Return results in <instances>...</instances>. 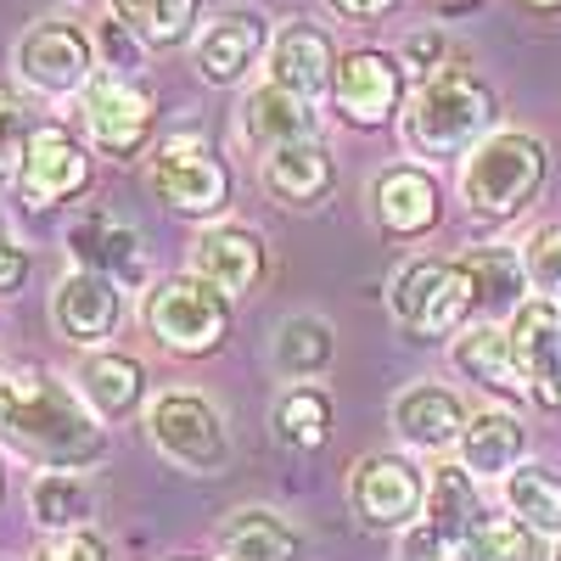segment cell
Segmentation results:
<instances>
[{
    "label": "cell",
    "mask_w": 561,
    "mask_h": 561,
    "mask_svg": "<svg viewBox=\"0 0 561 561\" xmlns=\"http://www.w3.org/2000/svg\"><path fill=\"white\" fill-rule=\"evenodd\" d=\"M0 449L34 460L39 472H90L113 455V433L57 370L23 365L0 377Z\"/></svg>",
    "instance_id": "cell-1"
},
{
    "label": "cell",
    "mask_w": 561,
    "mask_h": 561,
    "mask_svg": "<svg viewBox=\"0 0 561 561\" xmlns=\"http://www.w3.org/2000/svg\"><path fill=\"white\" fill-rule=\"evenodd\" d=\"M494 124H500V102H494L489 79H478L472 68H449V62L421 79L399 113L404 147L427 163L466 158L494 135Z\"/></svg>",
    "instance_id": "cell-2"
},
{
    "label": "cell",
    "mask_w": 561,
    "mask_h": 561,
    "mask_svg": "<svg viewBox=\"0 0 561 561\" xmlns=\"http://www.w3.org/2000/svg\"><path fill=\"white\" fill-rule=\"evenodd\" d=\"M545 174H550V152L539 135L494 129L483 147L460 158V203L478 219H517L523 208H534Z\"/></svg>",
    "instance_id": "cell-3"
},
{
    "label": "cell",
    "mask_w": 561,
    "mask_h": 561,
    "mask_svg": "<svg viewBox=\"0 0 561 561\" xmlns=\"http://www.w3.org/2000/svg\"><path fill=\"white\" fill-rule=\"evenodd\" d=\"M140 320L158 337V348H169L180 359H208L230 337V298L185 270V275L152 280L147 304H140Z\"/></svg>",
    "instance_id": "cell-4"
},
{
    "label": "cell",
    "mask_w": 561,
    "mask_h": 561,
    "mask_svg": "<svg viewBox=\"0 0 561 561\" xmlns=\"http://www.w3.org/2000/svg\"><path fill=\"white\" fill-rule=\"evenodd\" d=\"M147 438L152 449L180 466L192 478H219L230 466V427L214 399L192 393V388H174V393H158L147 404Z\"/></svg>",
    "instance_id": "cell-5"
},
{
    "label": "cell",
    "mask_w": 561,
    "mask_h": 561,
    "mask_svg": "<svg viewBox=\"0 0 561 561\" xmlns=\"http://www.w3.org/2000/svg\"><path fill=\"white\" fill-rule=\"evenodd\" d=\"M343 494H348V511L359 517V528H370V534H404L427 511V478H421V466L404 455H388V449L359 455L348 466Z\"/></svg>",
    "instance_id": "cell-6"
},
{
    "label": "cell",
    "mask_w": 561,
    "mask_h": 561,
    "mask_svg": "<svg viewBox=\"0 0 561 561\" xmlns=\"http://www.w3.org/2000/svg\"><path fill=\"white\" fill-rule=\"evenodd\" d=\"M147 192L185 219H214L230 208V169L208 152V140L174 135L147 158Z\"/></svg>",
    "instance_id": "cell-7"
},
{
    "label": "cell",
    "mask_w": 561,
    "mask_h": 561,
    "mask_svg": "<svg viewBox=\"0 0 561 561\" xmlns=\"http://www.w3.org/2000/svg\"><path fill=\"white\" fill-rule=\"evenodd\" d=\"M483 500H478V478L466 472V466H438L427 478V511H421V523L404 528V545H399V561H449L466 550L483 528Z\"/></svg>",
    "instance_id": "cell-8"
},
{
    "label": "cell",
    "mask_w": 561,
    "mask_h": 561,
    "mask_svg": "<svg viewBox=\"0 0 561 561\" xmlns=\"http://www.w3.org/2000/svg\"><path fill=\"white\" fill-rule=\"evenodd\" d=\"M79 129L84 140L113 163H129L152 147V129H158V107L152 96L140 90L135 79L118 73H96L79 90Z\"/></svg>",
    "instance_id": "cell-9"
},
{
    "label": "cell",
    "mask_w": 561,
    "mask_h": 561,
    "mask_svg": "<svg viewBox=\"0 0 561 561\" xmlns=\"http://www.w3.org/2000/svg\"><path fill=\"white\" fill-rule=\"evenodd\" d=\"M12 68H18V84L34 90V96H51V102L79 96L96 79V39L68 18H45L12 45Z\"/></svg>",
    "instance_id": "cell-10"
},
{
    "label": "cell",
    "mask_w": 561,
    "mask_h": 561,
    "mask_svg": "<svg viewBox=\"0 0 561 561\" xmlns=\"http://www.w3.org/2000/svg\"><path fill=\"white\" fill-rule=\"evenodd\" d=\"M270 39H275L270 12H259V7H225V12L197 23V34H192V68L214 90H237L270 57Z\"/></svg>",
    "instance_id": "cell-11"
},
{
    "label": "cell",
    "mask_w": 561,
    "mask_h": 561,
    "mask_svg": "<svg viewBox=\"0 0 561 561\" xmlns=\"http://www.w3.org/2000/svg\"><path fill=\"white\" fill-rule=\"evenodd\" d=\"M332 113L348 124V129H382L404 113V62L399 51H343L337 57V79H332Z\"/></svg>",
    "instance_id": "cell-12"
},
{
    "label": "cell",
    "mask_w": 561,
    "mask_h": 561,
    "mask_svg": "<svg viewBox=\"0 0 561 561\" xmlns=\"http://www.w3.org/2000/svg\"><path fill=\"white\" fill-rule=\"evenodd\" d=\"M129 314V287H118L113 275L96 270H68L51 287V325L57 337L73 348H102L118 337V325Z\"/></svg>",
    "instance_id": "cell-13"
},
{
    "label": "cell",
    "mask_w": 561,
    "mask_h": 561,
    "mask_svg": "<svg viewBox=\"0 0 561 561\" xmlns=\"http://www.w3.org/2000/svg\"><path fill=\"white\" fill-rule=\"evenodd\" d=\"M96 180V163H90V147L79 135H68L62 124H39L28 135V152L18 169V192L28 208H51V203H73L90 192Z\"/></svg>",
    "instance_id": "cell-14"
},
{
    "label": "cell",
    "mask_w": 561,
    "mask_h": 561,
    "mask_svg": "<svg viewBox=\"0 0 561 561\" xmlns=\"http://www.w3.org/2000/svg\"><path fill=\"white\" fill-rule=\"evenodd\" d=\"M365 208H370V225H377L382 237L421 242L444 214V192L421 163H393L365 185Z\"/></svg>",
    "instance_id": "cell-15"
},
{
    "label": "cell",
    "mask_w": 561,
    "mask_h": 561,
    "mask_svg": "<svg viewBox=\"0 0 561 561\" xmlns=\"http://www.w3.org/2000/svg\"><path fill=\"white\" fill-rule=\"evenodd\" d=\"M270 270V248L253 225H237V219H219V225H203L197 242H192V275L208 280L214 293L225 298H248L259 293V280Z\"/></svg>",
    "instance_id": "cell-16"
},
{
    "label": "cell",
    "mask_w": 561,
    "mask_h": 561,
    "mask_svg": "<svg viewBox=\"0 0 561 561\" xmlns=\"http://www.w3.org/2000/svg\"><path fill=\"white\" fill-rule=\"evenodd\" d=\"M264 73L275 84L298 90L304 102H320V96H332V79H337V45H332V34H325L320 23L287 18L275 28V39H270Z\"/></svg>",
    "instance_id": "cell-17"
},
{
    "label": "cell",
    "mask_w": 561,
    "mask_h": 561,
    "mask_svg": "<svg viewBox=\"0 0 561 561\" xmlns=\"http://www.w3.org/2000/svg\"><path fill=\"white\" fill-rule=\"evenodd\" d=\"M449 359L460 377H472L478 388H489L505 404L534 399V382L517 359V343H511V325H500V320H472L460 337H449Z\"/></svg>",
    "instance_id": "cell-18"
},
{
    "label": "cell",
    "mask_w": 561,
    "mask_h": 561,
    "mask_svg": "<svg viewBox=\"0 0 561 561\" xmlns=\"http://www.w3.org/2000/svg\"><path fill=\"white\" fill-rule=\"evenodd\" d=\"M388 415H393V433L410 449H421V455H444L466 433V404L444 382H410V388H399Z\"/></svg>",
    "instance_id": "cell-19"
},
{
    "label": "cell",
    "mask_w": 561,
    "mask_h": 561,
    "mask_svg": "<svg viewBox=\"0 0 561 561\" xmlns=\"http://www.w3.org/2000/svg\"><path fill=\"white\" fill-rule=\"evenodd\" d=\"M237 129H242V140H253L259 152H275V147H293V140H314L320 113H314V102L298 96V90L264 79V84H253L242 96Z\"/></svg>",
    "instance_id": "cell-20"
},
{
    "label": "cell",
    "mask_w": 561,
    "mask_h": 561,
    "mask_svg": "<svg viewBox=\"0 0 561 561\" xmlns=\"http://www.w3.org/2000/svg\"><path fill=\"white\" fill-rule=\"evenodd\" d=\"M505 325H511L517 359H523L528 382H534V399L545 410H561V304L528 298Z\"/></svg>",
    "instance_id": "cell-21"
},
{
    "label": "cell",
    "mask_w": 561,
    "mask_h": 561,
    "mask_svg": "<svg viewBox=\"0 0 561 561\" xmlns=\"http://www.w3.org/2000/svg\"><path fill=\"white\" fill-rule=\"evenodd\" d=\"M68 253L79 270H96V275H113L118 287H140L147 280V259H140V237L113 219V214H79L68 225Z\"/></svg>",
    "instance_id": "cell-22"
},
{
    "label": "cell",
    "mask_w": 561,
    "mask_h": 561,
    "mask_svg": "<svg viewBox=\"0 0 561 561\" xmlns=\"http://www.w3.org/2000/svg\"><path fill=\"white\" fill-rule=\"evenodd\" d=\"M73 388L113 427V421H129L140 404H147V365H140L135 354H118V348H90L73 370Z\"/></svg>",
    "instance_id": "cell-23"
},
{
    "label": "cell",
    "mask_w": 561,
    "mask_h": 561,
    "mask_svg": "<svg viewBox=\"0 0 561 561\" xmlns=\"http://www.w3.org/2000/svg\"><path fill=\"white\" fill-rule=\"evenodd\" d=\"M259 180L280 208H314V203H325V192H332L337 163H332V152H325V140L314 135V140H293V147L264 152Z\"/></svg>",
    "instance_id": "cell-24"
},
{
    "label": "cell",
    "mask_w": 561,
    "mask_h": 561,
    "mask_svg": "<svg viewBox=\"0 0 561 561\" xmlns=\"http://www.w3.org/2000/svg\"><path fill=\"white\" fill-rule=\"evenodd\" d=\"M219 561H304V534L270 505H237L214 534Z\"/></svg>",
    "instance_id": "cell-25"
},
{
    "label": "cell",
    "mask_w": 561,
    "mask_h": 561,
    "mask_svg": "<svg viewBox=\"0 0 561 561\" xmlns=\"http://www.w3.org/2000/svg\"><path fill=\"white\" fill-rule=\"evenodd\" d=\"M455 455L472 478H500L505 483L528 455V427L517 421V410H472Z\"/></svg>",
    "instance_id": "cell-26"
},
{
    "label": "cell",
    "mask_w": 561,
    "mask_h": 561,
    "mask_svg": "<svg viewBox=\"0 0 561 561\" xmlns=\"http://www.w3.org/2000/svg\"><path fill=\"white\" fill-rule=\"evenodd\" d=\"M332 359H337V332L320 314H293V320L275 325V337H270L275 377H287V382H320L325 370H332Z\"/></svg>",
    "instance_id": "cell-27"
},
{
    "label": "cell",
    "mask_w": 561,
    "mask_h": 561,
    "mask_svg": "<svg viewBox=\"0 0 561 561\" xmlns=\"http://www.w3.org/2000/svg\"><path fill=\"white\" fill-rule=\"evenodd\" d=\"M28 511L45 534H73L96 517V489L84 472H39L28 483Z\"/></svg>",
    "instance_id": "cell-28"
},
{
    "label": "cell",
    "mask_w": 561,
    "mask_h": 561,
    "mask_svg": "<svg viewBox=\"0 0 561 561\" xmlns=\"http://www.w3.org/2000/svg\"><path fill=\"white\" fill-rule=\"evenodd\" d=\"M472 264V280H478V320H511L528 298V270H523V253H505V248H478L466 253Z\"/></svg>",
    "instance_id": "cell-29"
},
{
    "label": "cell",
    "mask_w": 561,
    "mask_h": 561,
    "mask_svg": "<svg viewBox=\"0 0 561 561\" xmlns=\"http://www.w3.org/2000/svg\"><path fill=\"white\" fill-rule=\"evenodd\" d=\"M270 433H275L280 449L314 455L332 438V399H325V388H287L270 404Z\"/></svg>",
    "instance_id": "cell-30"
},
{
    "label": "cell",
    "mask_w": 561,
    "mask_h": 561,
    "mask_svg": "<svg viewBox=\"0 0 561 561\" xmlns=\"http://www.w3.org/2000/svg\"><path fill=\"white\" fill-rule=\"evenodd\" d=\"M113 18H124L147 51H174L197 34V0H113Z\"/></svg>",
    "instance_id": "cell-31"
},
{
    "label": "cell",
    "mask_w": 561,
    "mask_h": 561,
    "mask_svg": "<svg viewBox=\"0 0 561 561\" xmlns=\"http://www.w3.org/2000/svg\"><path fill=\"white\" fill-rule=\"evenodd\" d=\"M505 511H511L523 528L561 539V478L550 472V466H528V460H523L517 472L505 478Z\"/></svg>",
    "instance_id": "cell-32"
},
{
    "label": "cell",
    "mask_w": 561,
    "mask_h": 561,
    "mask_svg": "<svg viewBox=\"0 0 561 561\" xmlns=\"http://www.w3.org/2000/svg\"><path fill=\"white\" fill-rule=\"evenodd\" d=\"M455 259H410L399 275H393V287H388V309L393 320L404 325V332H421V320H427L438 287H444V275H449Z\"/></svg>",
    "instance_id": "cell-33"
},
{
    "label": "cell",
    "mask_w": 561,
    "mask_h": 561,
    "mask_svg": "<svg viewBox=\"0 0 561 561\" xmlns=\"http://www.w3.org/2000/svg\"><path fill=\"white\" fill-rule=\"evenodd\" d=\"M472 561H539V534L523 528L517 517H489L472 539H466Z\"/></svg>",
    "instance_id": "cell-34"
},
{
    "label": "cell",
    "mask_w": 561,
    "mask_h": 561,
    "mask_svg": "<svg viewBox=\"0 0 561 561\" xmlns=\"http://www.w3.org/2000/svg\"><path fill=\"white\" fill-rule=\"evenodd\" d=\"M523 270H528L534 298L561 304V225H545L523 242Z\"/></svg>",
    "instance_id": "cell-35"
},
{
    "label": "cell",
    "mask_w": 561,
    "mask_h": 561,
    "mask_svg": "<svg viewBox=\"0 0 561 561\" xmlns=\"http://www.w3.org/2000/svg\"><path fill=\"white\" fill-rule=\"evenodd\" d=\"M34 129H39V124L28 118L23 96L0 84V185H12V180H18L23 152H28V135H34Z\"/></svg>",
    "instance_id": "cell-36"
},
{
    "label": "cell",
    "mask_w": 561,
    "mask_h": 561,
    "mask_svg": "<svg viewBox=\"0 0 561 561\" xmlns=\"http://www.w3.org/2000/svg\"><path fill=\"white\" fill-rule=\"evenodd\" d=\"M28 561H107V539L90 534V528H73V534H45L34 545Z\"/></svg>",
    "instance_id": "cell-37"
},
{
    "label": "cell",
    "mask_w": 561,
    "mask_h": 561,
    "mask_svg": "<svg viewBox=\"0 0 561 561\" xmlns=\"http://www.w3.org/2000/svg\"><path fill=\"white\" fill-rule=\"evenodd\" d=\"M96 51L113 62V73H118V79H129L147 45H140V34H135L124 18H107V23H102V39H96Z\"/></svg>",
    "instance_id": "cell-38"
},
{
    "label": "cell",
    "mask_w": 561,
    "mask_h": 561,
    "mask_svg": "<svg viewBox=\"0 0 561 561\" xmlns=\"http://www.w3.org/2000/svg\"><path fill=\"white\" fill-rule=\"evenodd\" d=\"M399 62L415 68L421 79L438 73V68H444V34H433V28H427V34H410V39L399 45Z\"/></svg>",
    "instance_id": "cell-39"
},
{
    "label": "cell",
    "mask_w": 561,
    "mask_h": 561,
    "mask_svg": "<svg viewBox=\"0 0 561 561\" xmlns=\"http://www.w3.org/2000/svg\"><path fill=\"white\" fill-rule=\"evenodd\" d=\"M404 7V0H325V12H337L343 23H382Z\"/></svg>",
    "instance_id": "cell-40"
},
{
    "label": "cell",
    "mask_w": 561,
    "mask_h": 561,
    "mask_svg": "<svg viewBox=\"0 0 561 561\" xmlns=\"http://www.w3.org/2000/svg\"><path fill=\"white\" fill-rule=\"evenodd\" d=\"M23 280H28V248H18V242L0 237V304H7Z\"/></svg>",
    "instance_id": "cell-41"
},
{
    "label": "cell",
    "mask_w": 561,
    "mask_h": 561,
    "mask_svg": "<svg viewBox=\"0 0 561 561\" xmlns=\"http://www.w3.org/2000/svg\"><path fill=\"white\" fill-rule=\"evenodd\" d=\"M523 7H534V12H561V0H523Z\"/></svg>",
    "instance_id": "cell-42"
},
{
    "label": "cell",
    "mask_w": 561,
    "mask_h": 561,
    "mask_svg": "<svg viewBox=\"0 0 561 561\" xmlns=\"http://www.w3.org/2000/svg\"><path fill=\"white\" fill-rule=\"evenodd\" d=\"M550 561H561V539H556V550H550Z\"/></svg>",
    "instance_id": "cell-43"
},
{
    "label": "cell",
    "mask_w": 561,
    "mask_h": 561,
    "mask_svg": "<svg viewBox=\"0 0 561 561\" xmlns=\"http://www.w3.org/2000/svg\"><path fill=\"white\" fill-rule=\"evenodd\" d=\"M449 561H472V556H466V550H460V556H449Z\"/></svg>",
    "instance_id": "cell-44"
},
{
    "label": "cell",
    "mask_w": 561,
    "mask_h": 561,
    "mask_svg": "<svg viewBox=\"0 0 561 561\" xmlns=\"http://www.w3.org/2000/svg\"><path fill=\"white\" fill-rule=\"evenodd\" d=\"M0 494H7V478H0Z\"/></svg>",
    "instance_id": "cell-45"
},
{
    "label": "cell",
    "mask_w": 561,
    "mask_h": 561,
    "mask_svg": "<svg viewBox=\"0 0 561 561\" xmlns=\"http://www.w3.org/2000/svg\"><path fill=\"white\" fill-rule=\"evenodd\" d=\"M68 7H79V0H68Z\"/></svg>",
    "instance_id": "cell-46"
}]
</instances>
